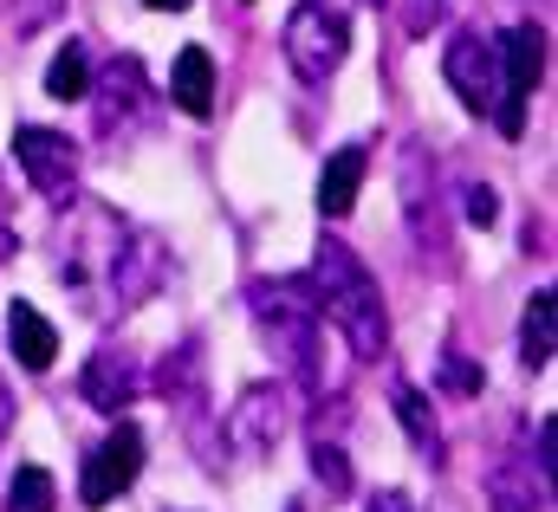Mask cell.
Returning a JSON list of instances; mask_svg holds the SVG:
<instances>
[{
    "label": "cell",
    "mask_w": 558,
    "mask_h": 512,
    "mask_svg": "<svg viewBox=\"0 0 558 512\" xmlns=\"http://www.w3.org/2000/svg\"><path fill=\"white\" fill-rule=\"evenodd\" d=\"M312 305H318V318H331L338 325V338L351 344V357H384L390 351V312H384V292H377V279H371V266L351 254L344 241H318V254H312Z\"/></svg>",
    "instance_id": "6da1fadb"
},
{
    "label": "cell",
    "mask_w": 558,
    "mask_h": 512,
    "mask_svg": "<svg viewBox=\"0 0 558 512\" xmlns=\"http://www.w3.org/2000/svg\"><path fill=\"white\" fill-rule=\"evenodd\" d=\"M247 305H254V325L267 338L279 364L305 383H318V338H325V318L312 305V285L305 279H254L247 285Z\"/></svg>",
    "instance_id": "7a4b0ae2"
},
{
    "label": "cell",
    "mask_w": 558,
    "mask_h": 512,
    "mask_svg": "<svg viewBox=\"0 0 558 512\" xmlns=\"http://www.w3.org/2000/svg\"><path fill=\"white\" fill-rule=\"evenodd\" d=\"M351 52V26H344V7L338 0H299L292 20H286V59L305 85H325Z\"/></svg>",
    "instance_id": "3957f363"
},
{
    "label": "cell",
    "mask_w": 558,
    "mask_h": 512,
    "mask_svg": "<svg viewBox=\"0 0 558 512\" xmlns=\"http://www.w3.org/2000/svg\"><path fill=\"white\" fill-rule=\"evenodd\" d=\"M494 59H500V105H494V124L500 136H526V98L539 92V78H546V33L526 20V26H507L500 33V46H494Z\"/></svg>",
    "instance_id": "277c9868"
},
{
    "label": "cell",
    "mask_w": 558,
    "mask_h": 512,
    "mask_svg": "<svg viewBox=\"0 0 558 512\" xmlns=\"http://www.w3.org/2000/svg\"><path fill=\"white\" fill-rule=\"evenodd\" d=\"M13 162L26 169V182H33L46 202H72V188H78V143H72L65 130L20 124L13 130Z\"/></svg>",
    "instance_id": "5b68a950"
},
{
    "label": "cell",
    "mask_w": 558,
    "mask_h": 512,
    "mask_svg": "<svg viewBox=\"0 0 558 512\" xmlns=\"http://www.w3.org/2000/svg\"><path fill=\"white\" fill-rule=\"evenodd\" d=\"M137 474H143V435L131 428V422H118L92 454H85V474H78V500L98 512V507H111V500H124L131 487H137Z\"/></svg>",
    "instance_id": "8992f818"
},
{
    "label": "cell",
    "mask_w": 558,
    "mask_h": 512,
    "mask_svg": "<svg viewBox=\"0 0 558 512\" xmlns=\"http://www.w3.org/2000/svg\"><path fill=\"white\" fill-rule=\"evenodd\" d=\"M441 72H448V92H454L474 118H494V105H500V59H494V39L454 33Z\"/></svg>",
    "instance_id": "52a82bcc"
},
{
    "label": "cell",
    "mask_w": 558,
    "mask_h": 512,
    "mask_svg": "<svg viewBox=\"0 0 558 512\" xmlns=\"http://www.w3.org/2000/svg\"><path fill=\"white\" fill-rule=\"evenodd\" d=\"M78 389H85V402H92V409H105V415H124V409L137 402V389H143L137 357H131V351H118V344L92 351V364H85Z\"/></svg>",
    "instance_id": "ba28073f"
},
{
    "label": "cell",
    "mask_w": 558,
    "mask_h": 512,
    "mask_svg": "<svg viewBox=\"0 0 558 512\" xmlns=\"http://www.w3.org/2000/svg\"><path fill=\"white\" fill-rule=\"evenodd\" d=\"M143 105H149V78H143V65L131 59V52H124V59H111L105 85H98V130H105V136L131 130L143 118Z\"/></svg>",
    "instance_id": "9c48e42d"
},
{
    "label": "cell",
    "mask_w": 558,
    "mask_h": 512,
    "mask_svg": "<svg viewBox=\"0 0 558 512\" xmlns=\"http://www.w3.org/2000/svg\"><path fill=\"white\" fill-rule=\"evenodd\" d=\"M279 428H286V402H279L274 383H254L228 415V435L241 441V454H267L279 441Z\"/></svg>",
    "instance_id": "30bf717a"
},
{
    "label": "cell",
    "mask_w": 558,
    "mask_h": 512,
    "mask_svg": "<svg viewBox=\"0 0 558 512\" xmlns=\"http://www.w3.org/2000/svg\"><path fill=\"white\" fill-rule=\"evenodd\" d=\"M364 169H371V156H364L357 143H344V149H331V156H325V169H318V208H325L331 221L357 208V188H364Z\"/></svg>",
    "instance_id": "8fae6325"
},
{
    "label": "cell",
    "mask_w": 558,
    "mask_h": 512,
    "mask_svg": "<svg viewBox=\"0 0 558 512\" xmlns=\"http://www.w3.org/2000/svg\"><path fill=\"white\" fill-rule=\"evenodd\" d=\"M7 344H13V357H20L26 370H52V357H59V331H52V318H39L26 298L7 305Z\"/></svg>",
    "instance_id": "7c38bea8"
},
{
    "label": "cell",
    "mask_w": 558,
    "mask_h": 512,
    "mask_svg": "<svg viewBox=\"0 0 558 512\" xmlns=\"http://www.w3.org/2000/svg\"><path fill=\"white\" fill-rule=\"evenodd\" d=\"M169 98L189 111V118H208L215 111V59L202 46H182L175 72H169Z\"/></svg>",
    "instance_id": "4fadbf2b"
},
{
    "label": "cell",
    "mask_w": 558,
    "mask_h": 512,
    "mask_svg": "<svg viewBox=\"0 0 558 512\" xmlns=\"http://www.w3.org/2000/svg\"><path fill=\"white\" fill-rule=\"evenodd\" d=\"M553 312H558L553 292H533V305L520 318V364L526 370H546L553 364Z\"/></svg>",
    "instance_id": "5bb4252c"
},
{
    "label": "cell",
    "mask_w": 558,
    "mask_h": 512,
    "mask_svg": "<svg viewBox=\"0 0 558 512\" xmlns=\"http://www.w3.org/2000/svg\"><path fill=\"white\" fill-rule=\"evenodd\" d=\"M397 415H403V428H410L416 454H428V461H441V428H435V409L422 402V389L397 383Z\"/></svg>",
    "instance_id": "9a60e30c"
},
{
    "label": "cell",
    "mask_w": 558,
    "mask_h": 512,
    "mask_svg": "<svg viewBox=\"0 0 558 512\" xmlns=\"http://www.w3.org/2000/svg\"><path fill=\"white\" fill-rule=\"evenodd\" d=\"M46 92H52L59 105H72V98H92V65H85V52H78V46L52 52V65H46Z\"/></svg>",
    "instance_id": "2e32d148"
},
{
    "label": "cell",
    "mask_w": 558,
    "mask_h": 512,
    "mask_svg": "<svg viewBox=\"0 0 558 512\" xmlns=\"http://www.w3.org/2000/svg\"><path fill=\"white\" fill-rule=\"evenodd\" d=\"M52 500H59L52 474H46V467H20V474L7 480V507L0 512H52Z\"/></svg>",
    "instance_id": "e0dca14e"
},
{
    "label": "cell",
    "mask_w": 558,
    "mask_h": 512,
    "mask_svg": "<svg viewBox=\"0 0 558 512\" xmlns=\"http://www.w3.org/2000/svg\"><path fill=\"white\" fill-rule=\"evenodd\" d=\"M312 474H318L325 500H344V493H351V461H344L338 441H312Z\"/></svg>",
    "instance_id": "ac0fdd59"
},
{
    "label": "cell",
    "mask_w": 558,
    "mask_h": 512,
    "mask_svg": "<svg viewBox=\"0 0 558 512\" xmlns=\"http://www.w3.org/2000/svg\"><path fill=\"white\" fill-rule=\"evenodd\" d=\"M539 493L546 487H533L520 467H500L494 474V512H539Z\"/></svg>",
    "instance_id": "d6986e66"
},
{
    "label": "cell",
    "mask_w": 558,
    "mask_h": 512,
    "mask_svg": "<svg viewBox=\"0 0 558 512\" xmlns=\"http://www.w3.org/2000/svg\"><path fill=\"white\" fill-rule=\"evenodd\" d=\"M59 7H65V0H7L0 13L13 20V33H39V26H46V20H52Z\"/></svg>",
    "instance_id": "ffe728a7"
},
{
    "label": "cell",
    "mask_w": 558,
    "mask_h": 512,
    "mask_svg": "<svg viewBox=\"0 0 558 512\" xmlns=\"http://www.w3.org/2000/svg\"><path fill=\"white\" fill-rule=\"evenodd\" d=\"M441 389H448V395H474V389H481V364H468L461 351H448V357H441Z\"/></svg>",
    "instance_id": "44dd1931"
},
{
    "label": "cell",
    "mask_w": 558,
    "mask_h": 512,
    "mask_svg": "<svg viewBox=\"0 0 558 512\" xmlns=\"http://www.w3.org/2000/svg\"><path fill=\"white\" fill-rule=\"evenodd\" d=\"M494 215H500V202H494V188H487V182H474V188H468V221H474V228H487Z\"/></svg>",
    "instance_id": "7402d4cb"
},
{
    "label": "cell",
    "mask_w": 558,
    "mask_h": 512,
    "mask_svg": "<svg viewBox=\"0 0 558 512\" xmlns=\"http://www.w3.org/2000/svg\"><path fill=\"white\" fill-rule=\"evenodd\" d=\"M20 254V234H13V195H7V182H0V259Z\"/></svg>",
    "instance_id": "603a6c76"
},
{
    "label": "cell",
    "mask_w": 558,
    "mask_h": 512,
    "mask_svg": "<svg viewBox=\"0 0 558 512\" xmlns=\"http://www.w3.org/2000/svg\"><path fill=\"white\" fill-rule=\"evenodd\" d=\"M364 512H416V507H410V493L384 487V493H371V507H364Z\"/></svg>",
    "instance_id": "cb8c5ba5"
},
{
    "label": "cell",
    "mask_w": 558,
    "mask_h": 512,
    "mask_svg": "<svg viewBox=\"0 0 558 512\" xmlns=\"http://www.w3.org/2000/svg\"><path fill=\"white\" fill-rule=\"evenodd\" d=\"M7 428H13V395L0 389V435H7Z\"/></svg>",
    "instance_id": "d4e9b609"
},
{
    "label": "cell",
    "mask_w": 558,
    "mask_h": 512,
    "mask_svg": "<svg viewBox=\"0 0 558 512\" xmlns=\"http://www.w3.org/2000/svg\"><path fill=\"white\" fill-rule=\"evenodd\" d=\"M143 7H156V13H175V7H189V0H143Z\"/></svg>",
    "instance_id": "484cf974"
}]
</instances>
